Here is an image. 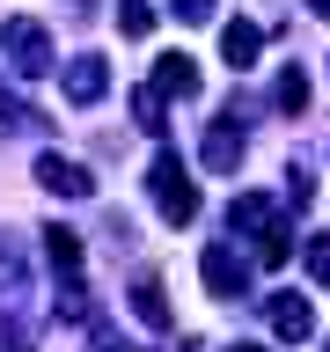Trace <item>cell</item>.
Returning a JSON list of instances; mask_svg holds the SVG:
<instances>
[{
    "label": "cell",
    "instance_id": "obj_11",
    "mask_svg": "<svg viewBox=\"0 0 330 352\" xmlns=\"http://www.w3.org/2000/svg\"><path fill=\"white\" fill-rule=\"evenodd\" d=\"M132 316L147 330H169V301H162V279H140L132 286Z\"/></svg>",
    "mask_w": 330,
    "mask_h": 352
},
{
    "label": "cell",
    "instance_id": "obj_5",
    "mask_svg": "<svg viewBox=\"0 0 330 352\" xmlns=\"http://www.w3.org/2000/svg\"><path fill=\"white\" fill-rule=\"evenodd\" d=\"M37 184L52 198H96V176L81 162H59V154H37Z\"/></svg>",
    "mask_w": 330,
    "mask_h": 352
},
{
    "label": "cell",
    "instance_id": "obj_14",
    "mask_svg": "<svg viewBox=\"0 0 330 352\" xmlns=\"http://www.w3.org/2000/svg\"><path fill=\"white\" fill-rule=\"evenodd\" d=\"M162 103H169V96H162V88H132V118H140V132H162Z\"/></svg>",
    "mask_w": 330,
    "mask_h": 352
},
{
    "label": "cell",
    "instance_id": "obj_16",
    "mask_svg": "<svg viewBox=\"0 0 330 352\" xmlns=\"http://www.w3.org/2000/svg\"><path fill=\"white\" fill-rule=\"evenodd\" d=\"M279 110H308V74H301V66L279 74Z\"/></svg>",
    "mask_w": 330,
    "mask_h": 352
},
{
    "label": "cell",
    "instance_id": "obj_17",
    "mask_svg": "<svg viewBox=\"0 0 330 352\" xmlns=\"http://www.w3.org/2000/svg\"><path fill=\"white\" fill-rule=\"evenodd\" d=\"M118 30H125V37H147V30H154V8H147V0H125V8H118Z\"/></svg>",
    "mask_w": 330,
    "mask_h": 352
},
{
    "label": "cell",
    "instance_id": "obj_12",
    "mask_svg": "<svg viewBox=\"0 0 330 352\" xmlns=\"http://www.w3.org/2000/svg\"><path fill=\"white\" fill-rule=\"evenodd\" d=\"M286 257H294V228H286V220H264V228H257V264L279 272Z\"/></svg>",
    "mask_w": 330,
    "mask_h": 352
},
{
    "label": "cell",
    "instance_id": "obj_8",
    "mask_svg": "<svg viewBox=\"0 0 330 352\" xmlns=\"http://www.w3.org/2000/svg\"><path fill=\"white\" fill-rule=\"evenodd\" d=\"M257 44H264V30H257V22H220V59L235 66V74L257 59Z\"/></svg>",
    "mask_w": 330,
    "mask_h": 352
},
{
    "label": "cell",
    "instance_id": "obj_20",
    "mask_svg": "<svg viewBox=\"0 0 330 352\" xmlns=\"http://www.w3.org/2000/svg\"><path fill=\"white\" fill-rule=\"evenodd\" d=\"M308 15H330V0H308Z\"/></svg>",
    "mask_w": 330,
    "mask_h": 352
},
{
    "label": "cell",
    "instance_id": "obj_10",
    "mask_svg": "<svg viewBox=\"0 0 330 352\" xmlns=\"http://www.w3.org/2000/svg\"><path fill=\"white\" fill-rule=\"evenodd\" d=\"M206 169H213V176L242 169V132H228V125H213V132H206Z\"/></svg>",
    "mask_w": 330,
    "mask_h": 352
},
{
    "label": "cell",
    "instance_id": "obj_3",
    "mask_svg": "<svg viewBox=\"0 0 330 352\" xmlns=\"http://www.w3.org/2000/svg\"><path fill=\"white\" fill-rule=\"evenodd\" d=\"M198 279L213 301H242V286H250V264L228 250V242H206V257H198Z\"/></svg>",
    "mask_w": 330,
    "mask_h": 352
},
{
    "label": "cell",
    "instance_id": "obj_4",
    "mask_svg": "<svg viewBox=\"0 0 330 352\" xmlns=\"http://www.w3.org/2000/svg\"><path fill=\"white\" fill-rule=\"evenodd\" d=\"M59 81H66V103H103V96H110V66L103 59H96V52H81V59H66V74H59Z\"/></svg>",
    "mask_w": 330,
    "mask_h": 352
},
{
    "label": "cell",
    "instance_id": "obj_7",
    "mask_svg": "<svg viewBox=\"0 0 330 352\" xmlns=\"http://www.w3.org/2000/svg\"><path fill=\"white\" fill-rule=\"evenodd\" d=\"M154 88H162V96H176V103H191V96H198V59L162 52V59H154Z\"/></svg>",
    "mask_w": 330,
    "mask_h": 352
},
{
    "label": "cell",
    "instance_id": "obj_13",
    "mask_svg": "<svg viewBox=\"0 0 330 352\" xmlns=\"http://www.w3.org/2000/svg\"><path fill=\"white\" fill-rule=\"evenodd\" d=\"M44 250H52L59 272H81V235H74V228H44Z\"/></svg>",
    "mask_w": 330,
    "mask_h": 352
},
{
    "label": "cell",
    "instance_id": "obj_21",
    "mask_svg": "<svg viewBox=\"0 0 330 352\" xmlns=\"http://www.w3.org/2000/svg\"><path fill=\"white\" fill-rule=\"evenodd\" d=\"M228 352H272V345H228Z\"/></svg>",
    "mask_w": 330,
    "mask_h": 352
},
{
    "label": "cell",
    "instance_id": "obj_2",
    "mask_svg": "<svg viewBox=\"0 0 330 352\" xmlns=\"http://www.w3.org/2000/svg\"><path fill=\"white\" fill-rule=\"evenodd\" d=\"M147 191H154V206H162V220H176V228H191L198 220V184H191V169H184V154H154V169H147Z\"/></svg>",
    "mask_w": 330,
    "mask_h": 352
},
{
    "label": "cell",
    "instance_id": "obj_1",
    "mask_svg": "<svg viewBox=\"0 0 330 352\" xmlns=\"http://www.w3.org/2000/svg\"><path fill=\"white\" fill-rule=\"evenodd\" d=\"M0 66H8L15 81L59 74V59H52V30H44L37 15H0Z\"/></svg>",
    "mask_w": 330,
    "mask_h": 352
},
{
    "label": "cell",
    "instance_id": "obj_9",
    "mask_svg": "<svg viewBox=\"0 0 330 352\" xmlns=\"http://www.w3.org/2000/svg\"><path fill=\"white\" fill-rule=\"evenodd\" d=\"M264 220H279V213H272V198H264V191H242L235 206H228V235H235V228H242V235H257Z\"/></svg>",
    "mask_w": 330,
    "mask_h": 352
},
{
    "label": "cell",
    "instance_id": "obj_6",
    "mask_svg": "<svg viewBox=\"0 0 330 352\" xmlns=\"http://www.w3.org/2000/svg\"><path fill=\"white\" fill-rule=\"evenodd\" d=\"M272 330H279L286 345H301V338H316V308L301 294H272Z\"/></svg>",
    "mask_w": 330,
    "mask_h": 352
},
{
    "label": "cell",
    "instance_id": "obj_18",
    "mask_svg": "<svg viewBox=\"0 0 330 352\" xmlns=\"http://www.w3.org/2000/svg\"><path fill=\"white\" fill-rule=\"evenodd\" d=\"M176 15L184 22H213V0H176Z\"/></svg>",
    "mask_w": 330,
    "mask_h": 352
},
{
    "label": "cell",
    "instance_id": "obj_15",
    "mask_svg": "<svg viewBox=\"0 0 330 352\" xmlns=\"http://www.w3.org/2000/svg\"><path fill=\"white\" fill-rule=\"evenodd\" d=\"M301 264H308V279H316V286H330V235H308L301 242Z\"/></svg>",
    "mask_w": 330,
    "mask_h": 352
},
{
    "label": "cell",
    "instance_id": "obj_19",
    "mask_svg": "<svg viewBox=\"0 0 330 352\" xmlns=\"http://www.w3.org/2000/svg\"><path fill=\"white\" fill-rule=\"evenodd\" d=\"M0 286H8V294H15V286H22V264L8 257V250H0Z\"/></svg>",
    "mask_w": 330,
    "mask_h": 352
}]
</instances>
